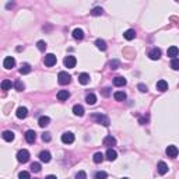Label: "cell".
<instances>
[{"mask_svg":"<svg viewBox=\"0 0 179 179\" xmlns=\"http://www.w3.org/2000/svg\"><path fill=\"white\" fill-rule=\"evenodd\" d=\"M91 119L93 120H95L97 123H99V125H102V126H109V118L108 116H105V115H101V114H93L91 115Z\"/></svg>","mask_w":179,"mask_h":179,"instance_id":"6da1fadb","label":"cell"},{"mask_svg":"<svg viewBox=\"0 0 179 179\" xmlns=\"http://www.w3.org/2000/svg\"><path fill=\"white\" fill-rule=\"evenodd\" d=\"M57 81H59V84H62V86H67V84L71 81V76L67 74V71H60V73L57 74Z\"/></svg>","mask_w":179,"mask_h":179,"instance_id":"7a4b0ae2","label":"cell"},{"mask_svg":"<svg viewBox=\"0 0 179 179\" xmlns=\"http://www.w3.org/2000/svg\"><path fill=\"white\" fill-rule=\"evenodd\" d=\"M76 63H77V59L74 56H71V55H69V56H66L65 59H63V65H65V67H67V69L76 67Z\"/></svg>","mask_w":179,"mask_h":179,"instance_id":"3957f363","label":"cell"},{"mask_svg":"<svg viewBox=\"0 0 179 179\" xmlns=\"http://www.w3.org/2000/svg\"><path fill=\"white\" fill-rule=\"evenodd\" d=\"M17 159H18V162H28L29 159V151L28 150H20L17 153Z\"/></svg>","mask_w":179,"mask_h":179,"instance_id":"277c9868","label":"cell"},{"mask_svg":"<svg viewBox=\"0 0 179 179\" xmlns=\"http://www.w3.org/2000/svg\"><path fill=\"white\" fill-rule=\"evenodd\" d=\"M56 62H57V59H56V56H55L53 53H48V55L45 56V59H44L45 66H48V67L55 66V65H56Z\"/></svg>","mask_w":179,"mask_h":179,"instance_id":"5b68a950","label":"cell"},{"mask_svg":"<svg viewBox=\"0 0 179 179\" xmlns=\"http://www.w3.org/2000/svg\"><path fill=\"white\" fill-rule=\"evenodd\" d=\"M62 141L65 144H71L74 141V134L71 132H66V133L62 134Z\"/></svg>","mask_w":179,"mask_h":179,"instance_id":"8992f818","label":"cell"},{"mask_svg":"<svg viewBox=\"0 0 179 179\" xmlns=\"http://www.w3.org/2000/svg\"><path fill=\"white\" fill-rule=\"evenodd\" d=\"M3 66H4V69H7V70L13 69V67L16 66V59L11 57V56H7L6 59H4V62H3Z\"/></svg>","mask_w":179,"mask_h":179,"instance_id":"52a82bcc","label":"cell"},{"mask_svg":"<svg viewBox=\"0 0 179 179\" xmlns=\"http://www.w3.org/2000/svg\"><path fill=\"white\" fill-rule=\"evenodd\" d=\"M148 57H150L151 60H158L159 57H161V49L153 48L150 52H148Z\"/></svg>","mask_w":179,"mask_h":179,"instance_id":"ba28073f","label":"cell"},{"mask_svg":"<svg viewBox=\"0 0 179 179\" xmlns=\"http://www.w3.org/2000/svg\"><path fill=\"white\" fill-rule=\"evenodd\" d=\"M165 153H167L168 157H171V158H175L176 155H178L179 150H178V147H176V146H168L167 150H165Z\"/></svg>","mask_w":179,"mask_h":179,"instance_id":"9c48e42d","label":"cell"},{"mask_svg":"<svg viewBox=\"0 0 179 179\" xmlns=\"http://www.w3.org/2000/svg\"><path fill=\"white\" fill-rule=\"evenodd\" d=\"M16 115H17V118L18 119H25L27 118V115H28V109H27L25 106H20V108L17 109Z\"/></svg>","mask_w":179,"mask_h":179,"instance_id":"30bf717a","label":"cell"},{"mask_svg":"<svg viewBox=\"0 0 179 179\" xmlns=\"http://www.w3.org/2000/svg\"><path fill=\"white\" fill-rule=\"evenodd\" d=\"M102 143H104V146H106L108 148H111L112 146H116V138L112 137V136H106Z\"/></svg>","mask_w":179,"mask_h":179,"instance_id":"8fae6325","label":"cell"},{"mask_svg":"<svg viewBox=\"0 0 179 179\" xmlns=\"http://www.w3.org/2000/svg\"><path fill=\"white\" fill-rule=\"evenodd\" d=\"M25 140H27V143L32 144V143L37 140V133H35L34 130H28L27 133H25Z\"/></svg>","mask_w":179,"mask_h":179,"instance_id":"7c38bea8","label":"cell"},{"mask_svg":"<svg viewBox=\"0 0 179 179\" xmlns=\"http://www.w3.org/2000/svg\"><path fill=\"white\" fill-rule=\"evenodd\" d=\"M157 171H158L159 175H165L168 172V165L164 162V161H159L158 165H157Z\"/></svg>","mask_w":179,"mask_h":179,"instance_id":"4fadbf2b","label":"cell"},{"mask_svg":"<svg viewBox=\"0 0 179 179\" xmlns=\"http://www.w3.org/2000/svg\"><path fill=\"white\" fill-rule=\"evenodd\" d=\"M39 159H41L42 162H49L50 159H52V155L49 151H41V154H39Z\"/></svg>","mask_w":179,"mask_h":179,"instance_id":"5bb4252c","label":"cell"},{"mask_svg":"<svg viewBox=\"0 0 179 179\" xmlns=\"http://www.w3.org/2000/svg\"><path fill=\"white\" fill-rule=\"evenodd\" d=\"M69 97H70V93L67 90H60V91L57 93V99H59V101H66Z\"/></svg>","mask_w":179,"mask_h":179,"instance_id":"9a60e30c","label":"cell"},{"mask_svg":"<svg viewBox=\"0 0 179 179\" xmlns=\"http://www.w3.org/2000/svg\"><path fill=\"white\" fill-rule=\"evenodd\" d=\"M78 81H80V84H83V86H87L90 83V74H87V73L78 74Z\"/></svg>","mask_w":179,"mask_h":179,"instance_id":"2e32d148","label":"cell"},{"mask_svg":"<svg viewBox=\"0 0 179 179\" xmlns=\"http://www.w3.org/2000/svg\"><path fill=\"white\" fill-rule=\"evenodd\" d=\"M116 158H118V153L115 150H112V148H108V151H106V159L108 161H115Z\"/></svg>","mask_w":179,"mask_h":179,"instance_id":"e0dca14e","label":"cell"},{"mask_svg":"<svg viewBox=\"0 0 179 179\" xmlns=\"http://www.w3.org/2000/svg\"><path fill=\"white\" fill-rule=\"evenodd\" d=\"M167 53H168V56H169V57L175 59V57L179 55V49L176 48V46H169V48H168V50H167Z\"/></svg>","mask_w":179,"mask_h":179,"instance_id":"ac0fdd59","label":"cell"},{"mask_svg":"<svg viewBox=\"0 0 179 179\" xmlns=\"http://www.w3.org/2000/svg\"><path fill=\"white\" fill-rule=\"evenodd\" d=\"M157 90L161 91V93L167 91L168 90V83L165 81V80H159V81H157Z\"/></svg>","mask_w":179,"mask_h":179,"instance_id":"d6986e66","label":"cell"},{"mask_svg":"<svg viewBox=\"0 0 179 179\" xmlns=\"http://www.w3.org/2000/svg\"><path fill=\"white\" fill-rule=\"evenodd\" d=\"M73 38L74 39H77V41H81L83 38H84V31L80 28H76L73 31Z\"/></svg>","mask_w":179,"mask_h":179,"instance_id":"ffe728a7","label":"cell"},{"mask_svg":"<svg viewBox=\"0 0 179 179\" xmlns=\"http://www.w3.org/2000/svg\"><path fill=\"white\" fill-rule=\"evenodd\" d=\"M73 114L76 115V116H84V108H83L81 105H74L73 106Z\"/></svg>","mask_w":179,"mask_h":179,"instance_id":"44dd1931","label":"cell"},{"mask_svg":"<svg viewBox=\"0 0 179 179\" xmlns=\"http://www.w3.org/2000/svg\"><path fill=\"white\" fill-rule=\"evenodd\" d=\"M49 123H50V118H49V116H41L39 120H38V125L41 127H46Z\"/></svg>","mask_w":179,"mask_h":179,"instance_id":"7402d4cb","label":"cell"},{"mask_svg":"<svg viewBox=\"0 0 179 179\" xmlns=\"http://www.w3.org/2000/svg\"><path fill=\"white\" fill-rule=\"evenodd\" d=\"M2 137H3V140H6V141H13V140H14V133L10 130H6V132H3Z\"/></svg>","mask_w":179,"mask_h":179,"instance_id":"603a6c76","label":"cell"},{"mask_svg":"<svg viewBox=\"0 0 179 179\" xmlns=\"http://www.w3.org/2000/svg\"><path fill=\"white\" fill-rule=\"evenodd\" d=\"M86 102L88 104V105H95L97 104V97H95V94H88L86 97Z\"/></svg>","mask_w":179,"mask_h":179,"instance_id":"cb8c5ba5","label":"cell"},{"mask_svg":"<svg viewBox=\"0 0 179 179\" xmlns=\"http://www.w3.org/2000/svg\"><path fill=\"white\" fill-rule=\"evenodd\" d=\"M123 37L126 38L127 41H132V39L136 38V31H134V29H127L126 32L123 34Z\"/></svg>","mask_w":179,"mask_h":179,"instance_id":"d4e9b609","label":"cell"},{"mask_svg":"<svg viewBox=\"0 0 179 179\" xmlns=\"http://www.w3.org/2000/svg\"><path fill=\"white\" fill-rule=\"evenodd\" d=\"M114 84L116 87H123V86H126V78H123V77H115L114 78Z\"/></svg>","mask_w":179,"mask_h":179,"instance_id":"484cf974","label":"cell"},{"mask_svg":"<svg viewBox=\"0 0 179 179\" xmlns=\"http://www.w3.org/2000/svg\"><path fill=\"white\" fill-rule=\"evenodd\" d=\"M20 73L21 74L31 73V65H29V63H23V65H21V69H20Z\"/></svg>","mask_w":179,"mask_h":179,"instance_id":"4316f807","label":"cell"},{"mask_svg":"<svg viewBox=\"0 0 179 179\" xmlns=\"http://www.w3.org/2000/svg\"><path fill=\"white\" fill-rule=\"evenodd\" d=\"M114 97L116 101H125V99H126V94L123 93V91H116V93L114 94Z\"/></svg>","mask_w":179,"mask_h":179,"instance_id":"83f0119b","label":"cell"},{"mask_svg":"<svg viewBox=\"0 0 179 179\" xmlns=\"http://www.w3.org/2000/svg\"><path fill=\"white\" fill-rule=\"evenodd\" d=\"M11 87H13V83L10 81V80H3V81H2V90H4V91L11 90Z\"/></svg>","mask_w":179,"mask_h":179,"instance_id":"f1b7e54d","label":"cell"},{"mask_svg":"<svg viewBox=\"0 0 179 179\" xmlns=\"http://www.w3.org/2000/svg\"><path fill=\"white\" fill-rule=\"evenodd\" d=\"M95 45H97V48L101 49V50H106V48H108V46H106V42L104 41V39H97Z\"/></svg>","mask_w":179,"mask_h":179,"instance_id":"f546056e","label":"cell"},{"mask_svg":"<svg viewBox=\"0 0 179 179\" xmlns=\"http://www.w3.org/2000/svg\"><path fill=\"white\" fill-rule=\"evenodd\" d=\"M93 159H94V162L95 164L102 162V161H104V154H102V153H95L94 157H93Z\"/></svg>","mask_w":179,"mask_h":179,"instance_id":"4dcf8cb0","label":"cell"},{"mask_svg":"<svg viewBox=\"0 0 179 179\" xmlns=\"http://www.w3.org/2000/svg\"><path fill=\"white\" fill-rule=\"evenodd\" d=\"M91 14H93V16H102V14H104V10H102V7H94L93 10H91Z\"/></svg>","mask_w":179,"mask_h":179,"instance_id":"1f68e13d","label":"cell"},{"mask_svg":"<svg viewBox=\"0 0 179 179\" xmlns=\"http://www.w3.org/2000/svg\"><path fill=\"white\" fill-rule=\"evenodd\" d=\"M119 66H120V62L119 60H116V59H114V60H111L109 62V67L112 70H116L119 67Z\"/></svg>","mask_w":179,"mask_h":179,"instance_id":"d6a6232c","label":"cell"},{"mask_svg":"<svg viewBox=\"0 0 179 179\" xmlns=\"http://www.w3.org/2000/svg\"><path fill=\"white\" fill-rule=\"evenodd\" d=\"M31 171L32 172H39L41 171V164L39 162H32L31 164Z\"/></svg>","mask_w":179,"mask_h":179,"instance_id":"836d02e7","label":"cell"},{"mask_svg":"<svg viewBox=\"0 0 179 179\" xmlns=\"http://www.w3.org/2000/svg\"><path fill=\"white\" fill-rule=\"evenodd\" d=\"M106 178H108V174L104 171H98L95 174V179H106Z\"/></svg>","mask_w":179,"mask_h":179,"instance_id":"e575fe53","label":"cell"},{"mask_svg":"<svg viewBox=\"0 0 179 179\" xmlns=\"http://www.w3.org/2000/svg\"><path fill=\"white\" fill-rule=\"evenodd\" d=\"M171 67L174 70H179V59L175 57V59H172L171 60Z\"/></svg>","mask_w":179,"mask_h":179,"instance_id":"d590c367","label":"cell"},{"mask_svg":"<svg viewBox=\"0 0 179 179\" xmlns=\"http://www.w3.org/2000/svg\"><path fill=\"white\" fill-rule=\"evenodd\" d=\"M14 87H16V90H17V91H23V90L25 88V87H24V83H23V81H20V80H18V81H16V83H14Z\"/></svg>","mask_w":179,"mask_h":179,"instance_id":"8d00e7d4","label":"cell"},{"mask_svg":"<svg viewBox=\"0 0 179 179\" xmlns=\"http://www.w3.org/2000/svg\"><path fill=\"white\" fill-rule=\"evenodd\" d=\"M29 178H31V176H29V172H27V171H23L18 174V179H29Z\"/></svg>","mask_w":179,"mask_h":179,"instance_id":"74e56055","label":"cell"},{"mask_svg":"<svg viewBox=\"0 0 179 179\" xmlns=\"http://www.w3.org/2000/svg\"><path fill=\"white\" fill-rule=\"evenodd\" d=\"M37 48L39 49V50H45V49H46V42L45 41H38L37 42Z\"/></svg>","mask_w":179,"mask_h":179,"instance_id":"f35d334b","label":"cell"},{"mask_svg":"<svg viewBox=\"0 0 179 179\" xmlns=\"http://www.w3.org/2000/svg\"><path fill=\"white\" fill-rule=\"evenodd\" d=\"M76 179H87V174L84 171H80L77 175H76Z\"/></svg>","mask_w":179,"mask_h":179,"instance_id":"ab89813d","label":"cell"},{"mask_svg":"<svg viewBox=\"0 0 179 179\" xmlns=\"http://www.w3.org/2000/svg\"><path fill=\"white\" fill-rule=\"evenodd\" d=\"M50 138H52V136H50V133H44L42 134V140H44V141H50Z\"/></svg>","mask_w":179,"mask_h":179,"instance_id":"60d3db41","label":"cell"},{"mask_svg":"<svg viewBox=\"0 0 179 179\" xmlns=\"http://www.w3.org/2000/svg\"><path fill=\"white\" fill-rule=\"evenodd\" d=\"M137 88L140 90V93H147V86H144V84H138Z\"/></svg>","mask_w":179,"mask_h":179,"instance_id":"b9f144b4","label":"cell"},{"mask_svg":"<svg viewBox=\"0 0 179 179\" xmlns=\"http://www.w3.org/2000/svg\"><path fill=\"white\" fill-rule=\"evenodd\" d=\"M109 94H111V88H108V87H106V88L102 90V95H104V97H108Z\"/></svg>","mask_w":179,"mask_h":179,"instance_id":"7bdbcfd3","label":"cell"},{"mask_svg":"<svg viewBox=\"0 0 179 179\" xmlns=\"http://www.w3.org/2000/svg\"><path fill=\"white\" fill-rule=\"evenodd\" d=\"M45 179H57V178H56V176H55V175H48V176H46V178H45Z\"/></svg>","mask_w":179,"mask_h":179,"instance_id":"ee69618b","label":"cell"},{"mask_svg":"<svg viewBox=\"0 0 179 179\" xmlns=\"http://www.w3.org/2000/svg\"><path fill=\"white\" fill-rule=\"evenodd\" d=\"M122 179H129V178H122Z\"/></svg>","mask_w":179,"mask_h":179,"instance_id":"f6af8a7d","label":"cell"}]
</instances>
